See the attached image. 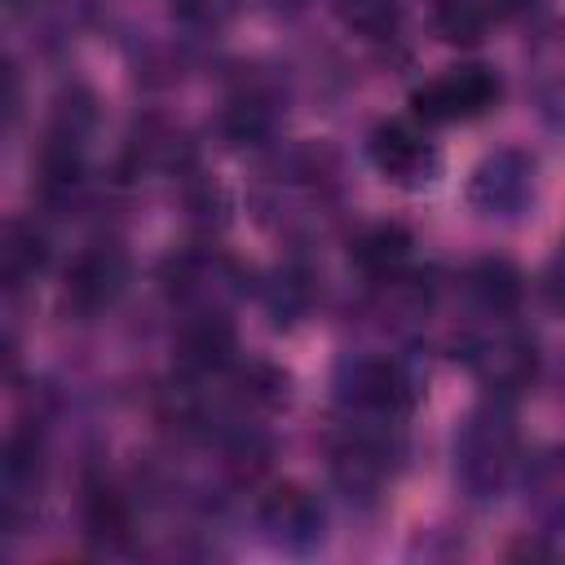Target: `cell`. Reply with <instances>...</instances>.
<instances>
[{
	"instance_id": "1",
	"label": "cell",
	"mask_w": 565,
	"mask_h": 565,
	"mask_svg": "<svg viewBox=\"0 0 565 565\" xmlns=\"http://www.w3.org/2000/svg\"><path fill=\"white\" fill-rule=\"evenodd\" d=\"M499 102V79L486 66H455L411 93V110L424 124H459L477 119Z\"/></svg>"
},
{
	"instance_id": "9",
	"label": "cell",
	"mask_w": 565,
	"mask_h": 565,
	"mask_svg": "<svg viewBox=\"0 0 565 565\" xmlns=\"http://www.w3.org/2000/svg\"><path fill=\"white\" fill-rule=\"evenodd\" d=\"M0 265H4V282L22 287L44 265V238L35 230H26V225H9L4 230V247H0Z\"/></svg>"
},
{
	"instance_id": "10",
	"label": "cell",
	"mask_w": 565,
	"mask_h": 565,
	"mask_svg": "<svg viewBox=\"0 0 565 565\" xmlns=\"http://www.w3.org/2000/svg\"><path fill=\"white\" fill-rule=\"evenodd\" d=\"M265 525L278 539H291L296 530L300 534H318V508L300 490H274L269 503H265Z\"/></svg>"
},
{
	"instance_id": "12",
	"label": "cell",
	"mask_w": 565,
	"mask_h": 565,
	"mask_svg": "<svg viewBox=\"0 0 565 565\" xmlns=\"http://www.w3.org/2000/svg\"><path fill=\"white\" fill-rule=\"evenodd\" d=\"M340 18L366 35V40H384L397 31L402 22V0H340Z\"/></svg>"
},
{
	"instance_id": "6",
	"label": "cell",
	"mask_w": 565,
	"mask_h": 565,
	"mask_svg": "<svg viewBox=\"0 0 565 565\" xmlns=\"http://www.w3.org/2000/svg\"><path fill=\"white\" fill-rule=\"evenodd\" d=\"M472 366L494 384V388H521L534 375V353L525 340L512 335H494L472 353Z\"/></svg>"
},
{
	"instance_id": "4",
	"label": "cell",
	"mask_w": 565,
	"mask_h": 565,
	"mask_svg": "<svg viewBox=\"0 0 565 565\" xmlns=\"http://www.w3.org/2000/svg\"><path fill=\"white\" fill-rule=\"evenodd\" d=\"M353 397L380 415H402L415 402V384L397 362H362L353 375Z\"/></svg>"
},
{
	"instance_id": "8",
	"label": "cell",
	"mask_w": 565,
	"mask_h": 565,
	"mask_svg": "<svg viewBox=\"0 0 565 565\" xmlns=\"http://www.w3.org/2000/svg\"><path fill=\"white\" fill-rule=\"evenodd\" d=\"M84 525H88V534H93L97 543H124L132 521H128L124 499H119L110 486L93 481L88 494H84Z\"/></svg>"
},
{
	"instance_id": "15",
	"label": "cell",
	"mask_w": 565,
	"mask_h": 565,
	"mask_svg": "<svg viewBox=\"0 0 565 565\" xmlns=\"http://www.w3.org/2000/svg\"><path fill=\"white\" fill-rule=\"evenodd\" d=\"M547 296H552L556 305H565V243L556 247V256H552V265H547Z\"/></svg>"
},
{
	"instance_id": "5",
	"label": "cell",
	"mask_w": 565,
	"mask_h": 565,
	"mask_svg": "<svg viewBox=\"0 0 565 565\" xmlns=\"http://www.w3.org/2000/svg\"><path fill=\"white\" fill-rule=\"evenodd\" d=\"M353 260L371 278H397L411 260V234L402 225H371L353 238Z\"/></svg>"
},
{
	"instance_id": "11",
	"label": "cell",
	"mask_w": 565,
	"mask_h": 565,
	"mask_svg": "<svg viewBox=\"0 0 565 565\" xmlns=\"http://www.w3.org/2000/svg\"><path fill=\"white\" fill-rule=\"evenodd\" d=\"M472 291L481 296V305L486 309H494V313H503V309H512L516 300H521V274L508 265V260H481L477 269H472Z\"/></svg>"
},
{
	"instance_id": "7",
	"label": "cell",
	"mask_w": 565,
	"mask_h": 565,
	"mask_svg": "<svg viewBox=\"0 0 565 565\" xmlns=\"http://www.w3.org/2000/svg\"><path fill=\"white\" fill-rule=\"evenodd\" d=\"M503 168H508V154L481 163V168H477V181H472V199H481V207H490V212L516 207L521 194H525V185H530V181H525V177H530L525 163H516V172H503Z\"/></svg>"
},
{
	"instance_id": "3",
	"label": "cell",
	"mask_w": 565,
	"mask_h": 565,
	"mask_svg": "<svg viewBox=\"0 0 565 565\" xmlns=\"http://www.w3.org/2000/svg\"><path fill=\"white\" fill-rule=\"evenodd\" d=\"M128 282V260L119 247L93 243L88 252H79L66 269V305H75L79 313H97L106 305H115V296Z\"/></svg>"
},
{
	"instance_id": "14",
	"label": "cell",
	"mask_w": 565,
	"mask_h": 565,
	"mask_svg": "<svg viewBox=\"0 0 565 565\" xmlns=\"http://www.w3.org/2000/svg\"><path fill=\"white\" fill-rule=\"evenodd\" d=\"M238 9V0H172V13L190 26H221L230 22Z\"/></svg>"
},
{
	"instance_id": "13",
	"label": "cell",
	"mask_w": 565,
	"mask_h": 565,
	"mask_svg": "<svg viewBox=\"0 0 565 565\" xmlns=\"http://www.w3.org/2000/svg\"><path fill=\"white\" fill-rule=\"evenodd\" d=\"M437 26L446 40L472 44L486 26V4L481 0H437Z\"/></svg>"
},
{
	"instance_id": "2",
	"label": "cell",
	"mask_w": 565,
	"mask_h": 565,
	"mask_svg": "<svg viewBox=\"0 0 565 565\" xmlns=\"http://www.w3.org/2000/svg\"><path fill=\"white\" fill-rule=\"evenodd\" d=\"M371 159H375V168H380L388 181H397V185H428V181L437 177V168H441L437 146H433L411 119H388V124H380L375 137H371Z\"/></svg>"
}]
</instances>
